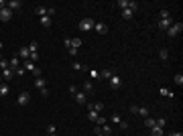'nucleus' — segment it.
<instances>
[{"mask_svg": "<svg viewBox=\"0 0 183 136\" xmlns=\"http://www.w3.org/2000/svg\"><path fill=\"white\" fill-rule=\"evenodd\" d=\"M96 136H104V134H102V132H96Z\"/></svg>", "mask_w": 183, "mask_h": 136, "instance_id": "obj_48", "label": "nucleus"}, {"mask_svg": "<svg viewBox=\"0 0 183 136\" xmlns=\"http://www.w3.org/2000/svg\"><path fill=\"white\" fill-rule=\"evenodd\" d=\"M87 108H89V110H94V112H98V114H100V112L104 110V104H102V102H96V104H87Z\"/></svg>", "mask_w": 183, "mask_h": 136, "instance_id": "obj_14", "label": "nucleus"}, {"mask_svg": "<svg viewBox=\"0 0 183 136\" xmlns=\"http://www.w3.org/2000/svg\"><path fill=\"white\" fill-rule=\"evenodd\" d=\"M94 25H96V22L92 18H83L79 22V31H94Z\"/></svg>", "mask_w": 183, "mask_h": 136, "instance_id": "obj_4", "label": "nucleus"}, {"mask_svg": "<svg viewBox=\"0 0 183 136\" xmlns=\"http://www.w3.org/2000/svg\"><path fill=\"white\" fill-rule=\"evenodd\" d=\"M10 94V87H8V83H0V98H6Z\"/></svg>", "mask_w": 183, "mask_h": 136, "instance_id": "obj_12", "label": "nucleus"}, {"mask_svg": "<svg viewBox=\"0 0 183 136\" xmlns=\"http://www.w3.org/2000/svg\"><path fill=\"white\" fill-rule=\"evenodd\" d=\"M159 57H161L163 61H167V59H169V51H167V49H161V51H159Z\"/></svg>", "mask_w": 183, "mask_h": 136, "instance_id": "obj_29", "label": "nucleus"}, {"mask_svg": "<svg viewBox=\"0 0 183 136\" xmlns=\"http://www.w3.org/2000/svg\"><path fill=\"white\" fill-rule=\"evenodd\" d=\"M100 132H102L104 136H110V134H112V126H110V124H102V126H100Z\"/></svg>", "mask_w": 183, "mask_h": 136, "instance_id": "obj_18", "label": "nucleus"}, {"mask_svg": "<svg viewBox=\"0 0 183 136\" xmlns=\"http://www.w3.org/2000/svg\"><path fill=\"white\" fill-rule=\"evenodd\" d=\"M110 122H114V124H120V122H122V118H120L118 114H112V118H110Z\"/></svg>", "mask_w": 183, "mask_h": 136, "instance_id": "obj_33", "label": "nucleus"}, {"mask_svg": "<svg viewBox=\"0 0 183 136\" xmlns=\"http://www.w3.org/2000/svg\"><path fill=\"white\" fill-rule=\"evenodd\" d=\"M14 73H16V75H25L27 71H25V67H22V65H20V67H18V69H14Z\"/></svg>", "mask_w": 183, "mask_h": 136, "instance_id": "obj_39", "label": "nucleus"}, {"mask_svg": "<svg viewBox=\"0 0 183 136\" xmlns=\"http://www.w3.org/2000/svg\"><path fill=\"white\" fill-rule=\"evenodd\" d=\"M114 6H118V8H128V0H118V2H114Z\"/></svg>", "mask_w": 183, "mask_h": 136, "instance_id": "obj_24", "label": "nucleus"}, {"mask_svg": "<svg viewBox=\"0 0 183 136\" xmlns=\"http://www.w3.org/2000/svg\"><path fill=\"white\" fill-rule=\"evenodd\" d=\"M63 43H65V47H67V49L71 47V39H63Z\"/></svg>", "mask_w": 183, "mask_h": 136, "instance_id": "obj_43", "label": "nucleus"}, {"mask_svg": "<svg viewBox=\"0 0 183 136\" xmlns=\"http://www.w3.org/2000/svg\"><path fill=\"white\" fill-rule=\"evenodd\" d=\"M35 12H37L39 16H47V8H45V6H39V8H37Z\"/></svg>", "mask_w": 183, "mask_h": 136, "instance_id": "obj_32", "label": "nucleus"}, {"mask_svg": "<svg viewBox=\"0 0 183 136\" xmlns=\"http://www.w3.org/2000/svg\"><path fill=\"white\" fill-rule=\"evenodd\" d=\"M98 116H100V114H98V112H94V110H89V112H87V118H89L92 122H96V120H98Z\"/></svg>", "mask_w": 183, "mask_h": 136, "instance_id": "obj_27", "label": "nucleus"}, {"mask_svg": "<svg viewBox=\"0 0 183 136\" xmlns=\"http://www.w3.org/2000/svg\"><path fill=\"white\" fill-rule=\"evenodd\" d=\"M120 128H122V130H128V124H126V122L122 120V122H120Z\"/></svg>", "mask_w": 183, "mask_h": 136, "instance_id": "obj_46", "label": "nucleus"}, {"mask_svg": "<svg viewBox=\"0 0 183 136\" xmlns=\"http://www.w3.org/2000/svg\"><path fill=\"white\" fill-rule=\"evenodd\" d=\"M29 57H31L29 47H20V49H18V59H29Z\"/></svg>", "mask_w": 183, "mask_h": 136, "instance_id": "obj_11", "label": "nucleus"}, {"mask_svg": "<svg viewBox=\"0 0 183 136\" xmlns=\"http://www.w3.org/2000/svg\"><path fill=\"white\" fill-rule=\"evenodd\" d=\"M12 18V10L10 8H2V10H0V20H2V22H8Z\"/></svg>", "mask_w": 183, "mask_h": 136, "instance_id": "obj_6", "label": "nucleus"}, {"mask_svg": "<svg viewBox=\"0 0 183 136\" xmlns=\"http://www.w3.org/2000/svg\"><path fill=\"white\" fill-rule=\"evenodd\" d=\"M130 112L132 114H139V106H130Z\"/></svg>", "mask_w": 183, "mask_h": 136, "instance_id": "obj_45", "label": "nucleus"}, {"mask_svg": "<svg viewBox=\"0 0 183 136\" xmlns=\"http://www.w3.org/2000/svg\"><path fill=\"white\" fill-rule=\"evenodd\" d=\"M29 51H31V53H39V43H37V41H33V43L29 45Z\"/></svg>", "mask_w": 183, "mask_h": 136, "instance_id": "obj_26", "label": "nucleus"}, {"mask_svg": "<svg viewBox=\"0 0 183 136\" xmlns=\"http://www.w3.org/2000/svg\"><path fill=\"white\" fill-rule=\"evenodd\" d=\"M139 114H141L143 118H147V116H149V108H139Z\"/></svg>", "mask_w": 183, "mask_h": 136, "instance_id": "obj_35", "label": "nucleus"}, {"mask_svg": "<svg viewBox=\"0 0 183 136\" xmlns=\"http://www.w3.org/2000/svg\"><path fill=\"white\" fill-rule=\"evenodd\" d=\"M175 83H177V85H183V75H181V73L175 75Z\"/></svg>", "mask_w": 183, "mask_h": 136, "instance_id": "obj_36", "label": "nucleus"}, {"mask_svg": "<svg viewBox=\"0 0 183 136\" xmlns=\"http://www.w3.org/2000/svg\"><path fill=\"white\" fill-rule=\"evenodd\" d=\"M94 31L100 33V35H106V33H108V25H104V22H96V25H94Z\"/></svg>", "mask_w": 183, "mask_h": 136, "instance_id": "obj_9", "label": "nucleus"}, {"mask_svg": "<svg viewBox=\"0 0 183 136\" xmlns=\"http://www.w3.org/2000/svg\"><path fill=\"white\" fill-rule=\"evenodd\" d=\"M55 132H57L55 124H49V126H47V134H55Z\"/></svg>", "mask_w": 183, "mask_h": 136, "instance_id": "obj_37", "label": "nucleus"}, {"mask_svg": "<svg viewBox=\"0 0 183 136\" xmlns=\"http://www.w3.org/2000/svg\"><path fill=\"white\" fill-rule=\"evenodd\" d=\"M0 81H2V73H0Z\"/></svg>", "mask_w": 183, "mask_h": 136, "instance_id": "obj_50", "label": "nucleus"}, {"mask_svg": "<svg viewBox=\"0 0 183 136\" xmlns=\"http://www.w3.org/2000/svg\"><path fill=\"white\" fill-rule=\"evenodd\" d=\"M169 136H183L181 132H173V134H169Z\"/></svg>", "mask_w": 183, "mask_h": 136, "instance_id": "obj_47", "label": "nucleus"}, {"mask_svg": "<svg viewBox=\"0 0 183 136\" xmlns=\"http://www.w3.org/2000/svg\"><path fill=\"white\" fill-rule=\"evenodd\" d=\"M71 47L73 49H79L81 47V39H71Z\"/></svg>", "mask_w": 183, "mask_h": 136, "instance_id": "obj_31", "label": "nucleus"}, {"mask_svg": "<svg viewBox=\"0 0 183 136\" xmlns=\"http://www.w3.org/2000/svg\"><path fill=\"white\" fill-rule=\"evenodd\" d=\"M14 77V69H10V67H8V69H2V79H12Z\"/></svg>", "mask_w": 183, "mask_h": 136, "instance_id": "obj_15", "label": "nucleus"}, {"mask_svg": "<svg viewBox=\"0 0 183 136\" xmlns=\"http://www.w3.org/2000/svg\"><path fill=\"white\" fill-rule=\"evenodd\" d=\"M108 81H110V87H114V89H120V87H122V77L116 75V73H112V77H110Z\"/></svg>", "mask_w": 183, "mask_h": 136, "instance_id": "obj_3", "label": "nucleus"}, {"mask_svg": "<svg viewBox=\"0 0 183 136\" xmlns=\"http://www.w3.org/2000/svg\"><path fill=\"white\" fill-rule=\"evenodd\" d=\"M145 126H147V128H153V126H155V118L147 116V118H145Z\"/></svg>", "mask_w": 183, "mask_h": 136, "instance_id": "obj_28", "label": "nucleus"}, {"mask_svg": "<svg viewBox=\"0 0 183 136\" xmlns=\"http://www.w3.org/2000/svg\"><path fill=\"white\" fill-rule=\"evenodd\" d=\"M0 61H2V55H0Z\"/></svg>", "mask_w": 183, "mask_h": 136, "instance_id": "obj_52", "label": "nucleus"}, {"mask_svg": "<svg viewBox=\"0 0 183 136\" xmlns=\"http://www.w3.org/2000/svg\"><path fill=\"white\" fill-rule=\"evenodd\" d=\"M8 67H10V65H8V61H6V59L0 61V69H8Z\"/></svg>", "mask_w": 183, "mask_h": 136, "instance_id": "obj_38", "label": "nucleus"}, {"mask_svg": "<svg viewBox=\"0 0 183 136\" xmlns=\"http://www.w3.org/2000/svg\"><path fill=\"white\" fill-rule=\"evenodd\" d=\"M128 8H130V10L134 12L136 8H139V2H128Z\"/></svg>", "mask_w": 183, "mask_h": 136, "instance_id": "obj_40", "label": "nucleus"}, {"mask_svg": "<svg viewBox=\"0 0 183 136\" xmlns=\"http://www.w3.org/2000/svg\"><path fill=\"white\" fill-rule=\"evenodd\" d=\"M132 14H134V12H132L130 8H124V10H122V18H132Z\"/></svg>", "mask_w": 183, "mask_h": 136, "instance_id": "obj_30", "label": "nucleus"}, {"mask_svg": "<svg viewBox=\"0 0 183 136\" xmlns=\"http://www.w3.org/2000/svg\"><path fill=\"white\" fill-rule=\"evenodd\" d=\"M75 102H77V104H85V102H87V96H85L83 92H77V94H75Z\"/></svg>", "mask_w": 183, "mask_h": 136, "instance_id": "obj_17", "label": "nucleus"}, {"mask_svg": "<svg viewBox=\"0 0 183 136\" xmlns=\"http://www.w3.org/2000/svg\"><path fill=\"white\" fill-rule=\"evenodd\" d=\"M8 65H10V69H18V67H20V59H18V55H14V57L8 61Z\"/></svg>", "mask_w": 183, "mask_h": 136, "instance_id": "obj_13", "label": "nucleus"}, {"mask_svg": "<svg viewBox=\"0 0 183 136\" xmlns=\"http://www.w3.org/2000/svg\"><path fill=\"white\" fill-rule=\"evenodd\" d=\"M49 136H57V134H49Z\"/></svg>", "mask_w": 183, "mask_h": 136, "instance_id": "obj_51", "label": "nucleus"}, {"mask_svg": "<svg viewBox=\"0 0 183 136\" xmlns=\"http://www.w3.org/2000/svg\"><path fill=\"white\" fill-rule=\"evenodd\" d=\"M71 67H73V69H77V71H87V69H89L87 65H83V63H77V61H73V63H71Z\"/></svg>", "mask_w": 183, "mask_h": 136, "instance_id": "obj_16", "label": "nucleus"}, {"mask_svg": "<svg viewBox=\"0 0 183 136\" xmlns=\"http://www.w3.org/2000/svg\"><path fill=\"white\" fill-rule=\"evenodd\" d=\"M181 31H183V22H173V25L167 29V35L169 37H177Z\"/></svg>", "mask_w": 183, "mask_h": 136, "instance_id": "obj_1", "label": "nucleus"}, {"mask_svg": "<svg viewBox=\"0 0 183 136\" xmlns=\"http://www.w3.org/2000/svg\"><path fill=\"white\" fill-rule=\"evenodd\" d=\"M37 59H39V53H31V57H29V61H33V63H35Z\"/></svg>", "mask_w": 183, "mask_h": 136, "instance_id": "obj_41", "label": "nucleus"}, {"mask_svg": "<svg viewBox=\"0 0 183 136\" xmlns=\"http://www.w3.org/2000/svg\"><path fill=\"white\" fill-rule=\"evenodd\" d=\"M20 6H22L20 0H10V2H6V8H10V10H20Z\"/></svg>", "mask_w": 183, "mask_h": 136, "instance_id": "obj_10", "label": "nucleus"}, {"mask_svg": "<svg viewBox=\"0 0 183 136\" xmlns=\"http://www.w3.org/2000/svg\"><path fill=\"white\" fill-rule=\"evenodd\" d=\"M100 77H102V79H110V77H112V69H102V71H100Z\"/></svg>", "mask_w": 183, "mask_h": 136, "instance_id": "obj_23", "label": "nucleus"}, {"mask_svg": "<svg viewBox=\"0 0 183 136\" xmlns=\"http://www.w3.org/2000/svg\"><path fill=\"white\" fill-rule=\"evenodd\" d=\"M69 92H71V94H73V96H75V94H77V92H79V89H77V85H71V87H69Z\"/></svg>", "mask_w": 183, "mask_h": 136, "instance_id": "obj_42", "label": "nucleus"}, {"mask_svg": "<svg viewBox=\"0 0 183 136\" xmlns=\"http://www.w3.org/2000/svg\"><path fill=\"white\" fill-rule=\"evenodd\" d=\"M67 51H69V55H71V57H73V55H77V49H73V47H69Z\"/></svg>", "mask_w": 183, "mask_h": 136, "instance_id": "obj_44", "label": "nucleus"}, {"mask_svg": "<svg viewBox=\"0 0 183 136\" xmlns=\"http://www.w3.org/2000/svg\"><path fill=\"white\" fill-rule=\"evenodd\" d=\"M171 25H173L171 18H161V20H159V29H161V31H167Z\"/></svg>", "mask_w": 183, "mask_h": 136, "instance_id": "obj_8", "label": "nucleus"}, {"mask_svg": "<svg viewBox=\"0 0 183 136\" xmlns=\"http://www.w3.org/2000/svg\"><path fill=\"white\" fill-rule=\"evenodd\" d=\"M0 51H2V41H0Z\"/></svg>", "mask_w": 183, "mask_h": 136, "instance_id": "obj_49", "label": "nucleus"}, {"mask_svg": "<svg viewBox=\"0 0 183 136\" xmlns=\"http://www.w3.org/2000/svg\"><path fill=\"white\" fill-rule=\"evenodd\" d=\"M151 136H163V128L153 126V128H151Z\"/></svg>", "mask_w": 183, "mask_h": 136, "instance_id": "obj_22", "label": "nucleus"}, {"mask_svg": "<svg viewBox=\"0 0 183 136\" xmlns=\"http://www.w3.org/2000/svg\"><path fill=\"white\" fill-rule=\"evenodd\" d=\"M159 16H161V18H171V12H169L167 8H163V10H161V14H159Z\"/></svg>", "mask_w": 183, "mask_h": 136, "instance_id": "obj_34", "label": "nucleus"}, {"mask_svg": "<svg viewBox=\"0 0 183 136\" xmlns=\"http://www.w3.org/2000/svg\"><path fill=\"white\" fill-rule=\"evenodd\" d=\"M87 73H89V81L100 79V71H98V69H87Z\"/></svg>", "mask_w": 183, "mask_h": 136, "instance_id": "obj_20", "label": "nucleus"}, {"mask_svg": "<svg viewBox=\"0 0 183 136\" xmlns=\"http://www.w3.org/2000/svg\"><path fill=\"white\" fill-rule=\"evenodd\" d=\"M29 102H31V94H29V92H22V94L18 96V102H16V104H18V106H27Z\"/></svg>", "mask_w": 183, "mask_h": 136, "instance_id": "obj_5", "label": "nucleus"}, {"mask_svg": "<svg viewBox=\"0 0 183 136\" xmlns=\"http://www.w3.org/2000/svg\"><path fill=\"white\" fill-rule=\"evenodd\" d=\"M35 87L45 89V79H43V77H37V79H35Z\"/></svg>", "mask_w": 183, "mask_h": 136, "instance_id": "obj_25", "label": "nucleus"}, {"mask_svg": "<svg viewBox=\"0 0 183 136\" xmlns=\"http://www.w3.org/2000/svg\"><path fill=\"white\" fill-rule=\"evenodd\" d=\"M22 67H25V71H33V75H35V77H41V69H39V67H37L33 61H29V59H27V63L22 65Z\"/></svg>", "mask_w": 183, "mask_h": 136, "instance_id": "obj_2", "label": "nucleus"}, {"mask_svg": "<svg viewBox=\"0 0 183 136\" xmlns=\"http://www.w3.org/2000/svg\"><path fill=\"white\" fill-rule=\"evenodd\" d=\"M159 94L165 96V98H175V94L171 92V89H167V87H161V89H159Z\"/></svg>", "mask_w": 183, "mask_h": 136, "instance_id": "obj_19", "label": "nucleus"}, {"mask_svg": "<svg viewBox=\"0 0 183 136\" xmlns=\"http://www.w3.org/2000/svg\"><path fill=\"white\" fill-rule=\"evenodd\" d=\"M81 92H83L85 96H89V94H94V83H92L89 79H87V81H83V85H81Z\"/></svg>", "mask_w": 183, "mask_h": 136, "instance_id": "obj_7", "label": "nucleus"}, {"mask_svg": "<svg viewBox=\"0 0 183 136\" xmlns=\"http://www.w3.org/2000/svg\"><path fill=\"white\" fill-rule=\"evenodd\" d=\"M41 25H43L45 29H49V27H51V16H41Z\"/></svg>", "mask_w": 183, "mask_h": 136, "instance_id": "obj_21", "label": "nucleus"}]
</instances>
